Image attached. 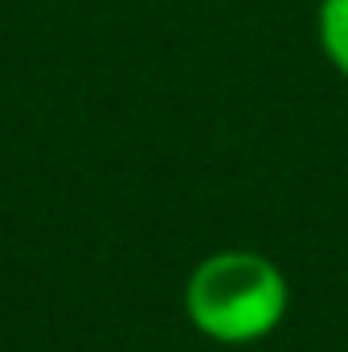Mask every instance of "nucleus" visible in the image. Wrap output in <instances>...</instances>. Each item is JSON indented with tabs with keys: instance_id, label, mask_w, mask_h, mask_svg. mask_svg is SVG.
I'll list each match as a JSON object with an SVG mask.
<instances>
[{
	"instance_id": "obj_1",
	"label": "nucleus",
	"mask_w": 348,
	"mask_h": 352,
	"mask_svg": "<svg viewBox=\"0 0 348 352\" xmlns=\"http://www.w3.org/2000/svg\"><path fill=\"white\" fill-rule=\"evenodd\" d=\"M291 303L287 274L259 250H217L193 266L184 311L217 344H254L270 336Z\"/></svg>"
},
{
	"instance_id": "obj_2",
	"label": "nucleus",
	"mask_w": 348,
	"mask_h": 352,
	"mask_svg": "<svg viewBox=\"0 0 348 352\" xmlns=\"http://www.w3.org/2000/svg\"><path fill=\"white\" fill-rule=\"evenodd\" d=\"M316 33H320V45H324L328 62L348 78V0H324L320 4Z\"/></svg>"
}]
</instances>
